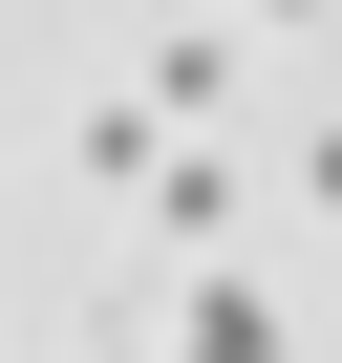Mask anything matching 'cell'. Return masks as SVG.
<instances>
[{
	"instance_id": "cell-1",
	"label": "cell",
	"mask_w": 342,
	"mask_h": 363,
	"mask_svg": "<svg viewBox=\"0 0 342 363\" xmlns=\"http://www.w3.org/2000/svg\"><path fill=\"white\" fill-rule=\"evenodd\" d=\"M214 86H236V22H214V0H171V22H150V128H214Z\"/></svg>"
},
{
	"instance_id": "cell-2",
	"label": "cell",
	"mask_w": 342,
	"mask_h": 363,
	"mask_svg": "<svg viewBox=\"0 0 342 363\" xmlns=\"http://www.w3.org/2000/svg\"><path fill=\"white\" fill-rule=\"evenodd\" d=\"M150 235H171V257H214V235H236V171H214L193 128H171V150H150Z\"/></svg>"
},
{
	"instance_id": "cell-3",
	"label": "cell",
	"mask_w": 342,
	"mask_h": 363,
	"mask_svg": "<svg viewBox=\"0 0 342 363\" xmlns=\"http://www.w3.org/2000/svg\"><path fill=\"white\" fill-rule=\"evenodd\" d=\"M171 363H278V320H257L236 278H193V320H171Z\"/></svg>"
},
{
	"instance_id": "cell-4",
	"label": "cell",
	"mask_w": 342,
	"mask_h": 363,
	"mask_svg": "<svg viewBox=\"0 0 342 363\" xmlns=\"http://www.w3.org/2000/svg\"><path fill=\"white\" fill-rule=\"evenodd\" d=\"M299 193H321V214H342V128H321V150H299Z\"/></svg>"
},
{
	"instance_id": "cell-5",
	"label": "cell",
	"mask_w": 342,
	"mask_h": 363,
	"mask_svg": "<svg viewBox=\"0 0 342 363\" xmlns=\"http://www.w3.org/2000/svg\"><path fill=\"white\" fill-rule=\"evenodd\" d=\"M236 22H321V0H236Z\"/></svg>"
}]
</instances>
